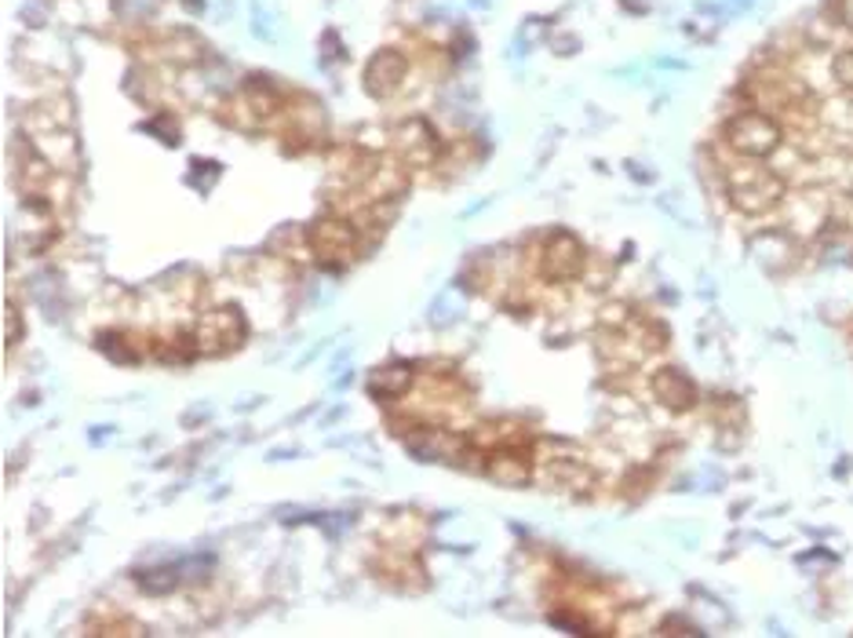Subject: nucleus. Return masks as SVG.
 I'll use <instances>...</instances> for the list:
<instances>
[{"instance_id":"3","label":"nucleus","mask_w":853,"mask_h":638,"mask_svg":"<svg viewBox=\"0 0 853 638\" xmlns=\"http://www.w3.org/2000/svg\"><path fill=\"white\" fill-rule=\"evenodd\" d=\"M361 237H366L361 234V223H350L343 216H325L310 227L307 245L321 267L343 270L361 256Z\"/></svg>"},{"instance_id":"15","label":"nucleus","mask_w":853,"mask_h":638,"mask_svg":"<svg viewBox=\"0 0 853 638\" xmlns=\"http://www.w3.org/2000/svg\"><path fill=\"white\" fill-rule=\"evenodd\" d=\"M92 631H95V635H146V628H143V624H135V620H124V617L110 620V624H92Z\"/></svg>"},{"instance_id":"12","label":"nucleus","mask_w":853,"mask_h":638,"mask_svg":"<svg viewBox=\"0 0 853 638\" xmlns=\"http://www.w3.org/2000/svg\"><path fill=\"white\" fill-rule=\"evenodd\" d=\"M412 380H417L412 366H405V361H394V366L372 372L369 391H372L376 398H383V402H394V398H401V394L412 391Z\"/></svg>"},{"instance_id":"5","label":"nucleus","mask_w":853,"mask_h":638,"mask_svg":"<svg viewBox=\"0 0 853 638\" xmlns=\"http://www.w3.org/2000/svg\"><path fill=\"white\" fill-rule=\"evenodd\" d=\"M405 449L412 456L431 460V464H449V467H463L471 460V438L453 434L445 428H417L405 434Z\"/></svg>"},{"instance_id":"8","label":"nucleus","mask_w":853,"mask_h":638,"mask_svg":"<svg viewBox=\"0 0 853 638\" xmlns=\"http://www.w3.org/2000/svg\"><path fill=\"white\" fill-rule=\"evenodd\" d=\"M405 78H409L405 52H398V48H380L366 66V92L376 99H387L405 84Z\"/></svg>"},{"instance_id":"4","label":"nucleus","mask_w":853,"mask_h":638,"mask_svg":"<svg viewBox=\"0 0 853 638\" xmlns=\"http://www.w3.org/2000/svg\"><path fill=\"white\" fill-rule=\"evenodd\" d=\"M248 336V321L237 307H212L208 315H201L197 325L191 329V343L194 354H227V350H237Z\"/></svg>"},{"instance_id":"17","label":"nucleus","mask_w":853,"mask_h":638,"mask_svg":"<svg viewBox=\"0 0 853 638\" xmlns=\"http://www.w3.org/2000/svg\"><path fill=\"white\" fill-rule=\"evenodd\" d=\"M832 216H835L839 223H843L846 230H853V197H839Z\"/></svg>"},{"instance_id":"9","label":"nucleus","mask_w":853,"mask_h":638,"mask_svg":"<svg viewBox=\"0 0 853 638\" xmlns=\"http://www.w3.org/2000/svg\"><path fill=\"white\" fill-rule=\"evenodd\" d=\"M649 391H654L657 405H664L668 412H689L697 405V383L682 369H657L654 380H649Z\"/></svg>"},{"instance_id":"2","label":"nucleus","mask_w":853,"mask_h":638,"mask_svg":"<svg viewBox=\"0 0 853 638\" xmlns=\"http://www.w3.org/2000/svg\"><path fill=\"white\" fill-rule=\"evenodd\" d=\"M726 143L737 157H751V161H767L773 157L784 143V128L777 114L770 110H740L730 121H726Z\"/></svg>"},{"instance_id":"14","label":"nucleus","mask_w":853,"mask_h":638,"mask_svg":"<svg viewBox=\"0 0 853 638\" xmlns=\"http://www.w3.org/2000/svg\"><path fill=\"white\" fill-rule=\"evenodd\" d=\"M832 81L843 88V92H853V44L832 59Z\"/></svg>"},{"instance_id":"18","label":"nucleus","mask_w":853,"mask_h":638,"mask_svg":"<svg viewBox=\"0 0 853 638\" xmlns=\"http://www.w3.org/2000/svg\"><path fill=\"white\" fill-rule=\"evenodd\" d=\"M835 16H839V27L853 33V0H835Z\"/></svg>"},{"instance_id":"11","label":"nucleus","mask_w":853,"mask_h":638,"mask_svg":"<svg viewBox=\"0 0 853 638\" xmlns=\"http://www.w3.org/2000/svg\"><path fill=\"white\" fill-rule=\"evenodd\" d=\"M541 471H544L547 485H555V490L569 493V496H587L595 490V471L587 464H580V460H573V456H555Z\"/></svg>"},{"instance_id":"16","label":"nucleus","mask_w":853,"mask_h":638,"mask_svg":"<svg viewBox=\"0 0 853 638\" xmlns=\"http://www.w3.org/2000/svg\"><path fill=\"white\" fill-rule=\"evenodd\" d=\"M22 340V310L16 299H8V347H19Z\"/></svg>"},{"instance_id":"10","label":"nucleus","mask_w":853,"mask_h":638,"mask_svg":"<svg viewBox=\"0 0 853 638\" xmlns=\"http://www.w3.org/2000/svg\"><path fill=\"white\" fill-rule=\"evenodd\" d=\"M530 449L533 445H507V449H496V453H489V460H485L489 478L500 482V485H525V482L533 478Z\"/></svg>"},{"instance_id":"1","label":"nucleus","mask_w":853,"mask_h":638,"mask_svg":"<svg viewBox=\"0 0 853 638\" xmlns=\"http://www.w3.org/2000/svg\"><path fill=\"white\" fill-rule=\"evenodd\" d=\"M726 197L737 212L744 216H767V212L781 208L788 197V183L781 172H773L762 161L740 157L737 165L726 172Z\"/></svg>"},{"instance_id":"7","label":"nucleus","mask_w":853,"mask_h":638,"mask_svg":"<svg viewBox=\"0 0 853 638\" xmlns=\"http://www.w3.org/2000/svg\"><path fill=\"white\" fill-rule=\"evenodd\" d=\"M391 150L398 154V161H405L412 168H423L442 154V143H438L431 124L420 117H409L391 132Z\"/></svg>"},{"instance_id":"13","label":"nucleus","mask_w":853,"mask_h":638,"mask_svg":"<svg viewBox=\"0 0 853 638\" xmlns=\"http://www.w3.org/2000/svg\"><path fill=\"white\" fill-rule=\"evenodd\" d=\"M241 103L248 106V114H253L256 121H270V117H278L281 114V106H285V99L274 92L270 84H263V81H248L245 84V92H241Z\"/></svg>"},{"instance_id":"6","label":"nucleus","mask_w":853,"mask_h":638,"mask_svg":"<svg viewBox=\"0 0 853 638\" xmlns=\"http://www.w3.org/2000/svg\"><path fill=\"white\" fill-rule=\"evenodd\" d=\"M541 270H544L547 281H558V285L584 278V270H587L584 241L569 230H555L541 248Z\"/></svg>"}]
</instances>
